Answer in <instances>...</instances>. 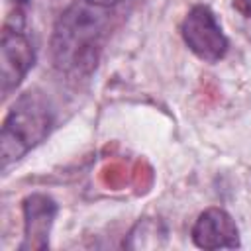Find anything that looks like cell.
I'll list each match as a JSON object with an SVG mask.
<instances>
[{"instance_id": "52a82bcc", "label": "cell", "mask_w": 251, "mask_h": 251, "mask_svg": "<svg viewBox=\"0 0 251 251\" xmlns=\"http://www.w3.org/2000/svg\"><path fill=\"white\" fill-rule=\"evenodd\" d=\"M233 8L243 18H251V0H233Z\"/></svg>"}, {"instance_id": "3957f363", "label": "cell", "mask_w": 251, "mask_h": 251, "mask_svg": "<svg viewBox=\"0 0 251 251\" xmlns=\"http://www.w3.org/2000/svg\"><path fill=\"white\" fill-rule=\"evenodd\" d=\"M35 65V47L25 31V22L22 10L12 14L0 37V92L6 100L27 76Z\"/></svg>"}, {"instance_id": "9c48e42d", "label": "cell", "mask_w": 251, "mask_h": 251, "mask_svg": "<svg viewBox=\"0 0 251 251\" xmlns=\"http://www.w3.org/2000/svg\"><path fill=\"white\" fill-rule=\"evenodd\" d=\"M12 2H14V4L18 6V8H22V6H25V4H29L31 0H12Z\"/></svg>"}, {"instance_id": "8992f818", "label": "cell", "mask_w": 251, "mask_h": 251, "mask_svg": "<svg viewBox=\"0 0 251 251\" xmlns=\"http://www.w3.org/2000/svg\"><path fill=\"white\" fill-rule=\"evenodd\" d=\"M192 243L200 249H235L241 235L235 220L224 208H206L198 214L190 229Z\"/></svg>"}, {"instance_id": "5b68a950", "label": "cell", "mask_w": 251, "mask_h": 251, "mask_svg": "<svg viewBox=\"0 0 251 251\" xmlns=\"http://www.w3.org/2000/svg\"><path fill=\"white\" fill-rule=\"evenodd\" d=\"M57 214H59V206L51 196H47L43 192L27 194L22 200L24 239L18 245V251L47 249Z\"/></svg>"}, {"instance_id": "277c9868", "label": "cell", "mask_w": 251, "mask_h": 251, "mask_svg": "<svg viewBox=\"0 0 251 251\" xmlns=\"http://www.w3.org/2000/svg\"><path fill=\"white\" fill-rule=\"evenodd\" d=\"M180 35L184 45L204 63L222 61L229 49L220 20L206 4H196L186 12L180 24Z\"/></svg>"}, {"instance_id": "6da1fadb", "label": "cell", "mask_w": 251, "mask_h": 251, "mask_svg": "<svg viewBox=\"0 0 251 251\" xmlns=\"http://www.w3.org/2000/svg\"><path fill=\"white\" fill-rule=\"evenodd\" d=\"M110 31V8L75 0L59 14L51 33L53 67L71 78L88 76L100 59Z\"/></svg>"}, {"instance_id": "ba28073f", "label": "cell", "mask_w": 251, "mask_h": 251, "mask_svg": "<svg viewBox=\"0 0 251 251\" xmlns=\"http://www.w3.org/2000/svg\"><path fill=\"white\" fill-rule=\"evenodd\" d=\"M88 2H92V4H98V6H106V8H112V6H116V4H120V2H124V0H88Z\"/></svg>"}, {"instance_id": "7a4b0ae2", "label": "cell", "mask_w": 251, "mask_h": 251, "mask_svg": "<svg viewBox=\"0 0 251 251\" xmlns=\"http://www.w3.org/2000/svg\"><path fill=\"white\" fill-rule=\"evenodd\" d=\"M53 110L49 100L39 90H27L20 94L4 116L0 127V161L8 165L25 157L37 147L51 131Z\"/></svg>"}]
</instances>
